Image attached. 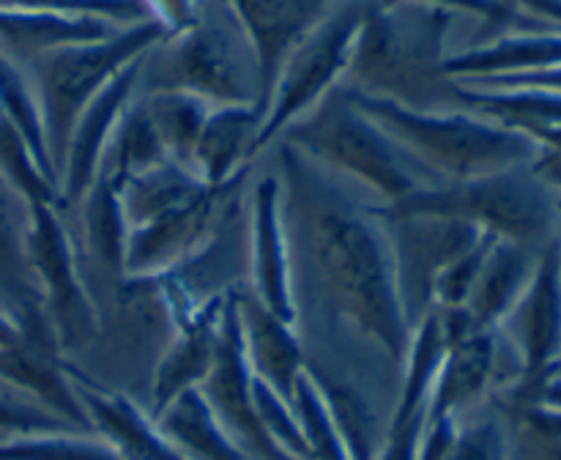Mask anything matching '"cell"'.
I'll list each match as a JSON object with an SVG mask.
<instances>
[{
    "label": "cell",
    "instance_id": "obj_43",
    "mask_svg": "<svg viewBox=\"0 0 561 460\" xmlns=\"http://www.w3.org/2000/svg\"><path fill=\"white\" fill-rule=\"evenodd\" d=\"M531 170H535V173L540 175V179L561 197V153L559 151H548V148H542L540 157L531 162Z\"/></svg>",
    "mask_w": 561,
    "mask_h": 460
},
{
    "label": "cell",
    "instance_id": "obj_15",
    "mask_svg": "<svg viewBox=\"0 0 561 460\" xmlns=\"http://www.w3.org/2000/svg\"><path fill=\"white\" fill-rule=\"evenodd\" d=\"M247 272L250 294L283 321L299 326L294 255L277 175H263L247 203Z\"/></svg>",
    "mask_w": 561,
    "mask_h": 460
},
{
    "label": "cell",
    "instance_id": "obj_37",
    "mask_svg": "<svg viewBox=\"0 0 561 460\" xmlns=\"http://www.w3.org/2000/svg\"><path fill=\"white\" fill-rule=\"evenodd\" d=\"M0 387V433L5 436H31V433H80L64 422L60 416L49 414L47 409L27 400H14L3 394Z\"/></svg>",
    "mask_w": 561,
    "mask_h": 460
},
{
    "label": "cell",
    "instance_id": "obj_9",
    "mask_svg": "<svg viewBox=\"0 0 561 460\" xmlns=\"http://www.w3.org/2000/svg\"><path fill=\"white\" fill-rule=\"evenodd\" d=\"M60 211L64 208L49 203L27 206V261L49 326L66 356L85 350L102 334V312L88 288L80 246Z\"/></svg>",
    "mask_w": 561,
    "mask_h": 460
},
{
    "label": "cell",
    "instance_id": "obj_6",
    "mask_svg": "<svg viewBox=\"0 0 561 460\" xmlns=\"http://www.w3.org/2000/svg\"><path fill=\"white\" fill-rule=\"evenodd\" d=\"M140 91H186L208 104H257L250 42L225 3H206L201 20L142 55Z\"/></svg>",
    "mask_w": 561,
    "mask_h": 460
},
{
    "label": "cell",
    "instance_id": "obj_32",
    "mask_svg": "<svg viewBox=\"0 0 561 460\" xmlns=\"http://www.w3.org/2000/svg\"><path fill=\"white\" fill-rule=\"evenodd\" d=\"M0 118H5L16 131H20V137L27 142V148H31L33 157L38 159V164L58 181L53 162H49L47 140H44L42 107H38L31 77H27L25 71L20 69V64L11 60L3 49H0Z\"/></svg>",
    "mask_w": 561,
    "mask_h": 460
},
{
    "label": "cell",
    "instance_id": "obj_20",
    "mask_svg": "<svg viewBox=\"0 0 561 460\" xmlns=\"http://www.w3.org/2000/svg\"><path fill=\"white\" fill-rule=\"evenodd\" d=\"M228 294L206 301L181 321L179 332H175V337L170 340V345L159 356L157 367H153L151 392H148L151 394L148 416L157 419L179 394L203 387L214 365V354H217L219 321H222Z\"/></svg>",
    "mask_w": 561,
    "mask_h": 460
},
{
    "label": "cell",
    "instance_id": "obj_8",
    "mask_svg": "<svg viewBox=\"0 0 561 460\" xmlns=\"http://www.w3.org/2000/svg\"><path fill=\"white\" fill-rule=\"evenodd\" d=\"M370 5L373 0H340L288 55L263 113L252 159L274 146L290 124L316 110L334 88L343 85Z\"/></svg>",
    "mask_w": 561,
    "mask_h": 460
},
{
    "label": "cell",
    "instance_id": "obj_11",
    "mask_svg": "<svg viewBox=\"0 0 561 460\" xmlns=\"http://www.w3.org/2000/svg\"><path fill=\"white\" fill-rule=\"evenodd\" d=\"M381 217L392 239L400 296L411 326L416 329V323L433 312L431 299L436 279L491 233H482L480 228L460 219L431 217V214L392 217L381 211Z\"/></svg>",
    "mask_w": 561,
    "mask_h": 460
},
{
    "label": "cell",
    "instance_id": "obj_41",
    "mask_svg": "<svg viewBox=\"0 0 561 460\" xmlns=\"http://www.w3.org/2000/svg\"><path fill=\"white\" fill-rule=\"evenodd\" d=\"M463 88L477 91H502V88H542V91L561 93V66L546 71H526V74H502V77H477V80H455Z\"/></svg>",
    "mask_w": 561,
    "mask_h": 460
},
{
    "label": "cell",
    "instance_id": "obj_25",
    "mask_svg": "<svg viewBox=\"0 0 561 460\" xmlns=\"http://www.w3.org/2000/svg\"><path fill=\"white\" fill-rule=\"evenodd\" d=\"M537 257H540V252L529 250V246L504 239L493 241L480 268V277L471 288L469 301L460 310H466V315L482 329L502 326L529 288Z\"/></svg>",
    "mask_w": 561,
    "mask_h": 460
},
{
    "label": "cell",
    "instance_id": "obj_24",
    "mask_svg": "<svg viewBox=\"0 0 561 460\" xmlns=\"http://www.w3.org/2000/svg\"><path fill=\"white\" fill-rule=\"evenodd\" d=\"M561 66V27L546 31H520L499 36L488 44L447 55L444 77L447 80H477V77L526 74Z\"/></svg>",
    "mask_w": 561,
    "mask_h": 460
},
{
    "label": "cell",
    "instance_id": "obj_3",
    "mask_svg": "<svg viewBox=\"0 0 561 460\" xmlns=\"http://www.w3.org/2000/svg\"><path fill=\"white\" fill-rule=\"evenodd\" d=\"M356 102L442 184L526 168L542 151L529 131L515 129L474 110H416L392 99L362 96V93H356Z\"/></svg>",
    "mask_w": 561,
    "mask_h": 460
},
{
    "label": "cell",
    "instance_id": "obj_16",
    "mask_svg": "<svg viewBox=\"0 0 561 460\" xmlns=\"http://www.w3.org/2000/svg\"><path fill=\"white\" fill-rule=\"evenodd\" d=\"M337 3L340 0H228L230 14L239 22L255 58V107L261 118L288 55Z\"/></svg>",
    "mask_w": 561,
    "mask_h": 460
},
{
    "label": "cell",
    "instance_id": "obj_42",
    "mask_svg": "<svg viewBox=\"0 0 561 460\" xmlns=\"http://www.w3.org/2000/svg\"><path fill=\"white\" fill-rule=\"evenodd\" d=\"M502 3L513 5L515 11L542 25L561 27V0H502Z\"/></svg>",
    "mask_w": 561,
    "mask_h": 460
},
{
    "label": "cell",
    "instance_id": "obj_7",
    "mask_svg": "<svg viewBox=\"0 0 561 460\" xmlns=\"http://www.w3.org/2000/svg\"><path fill=\"white\" fill-rule=\"evenodd\" d=\"M162 38H168V33L157 22L140 20L118 27L107 38L55 47L25 64L42 107L44 140L55 175L60 173L71 129L82 110L104 91L113 77L157 47Z\"/></svg>",
    "mask_w": 561,
    "mask_h": 460
},
{
    "label": "cell",
    "instance_id": "obj_44",
    "mask_svg": "<svg viewBox=\"0 0 561 460\" xmlns=\"http://www.w3.org/2000/svg\"><path fill=\"white\" fill-rule=\"evenodd\" d=\"M16 337V321L14 315H11L9 310H5L3 304H0V348L9 343H14Z\"/></svg>",
    "mask_w": 561,
    "mask_h": 460
},
{
    "label": "cell",
    "instance_id": "obj_40",
    "mask_svg": "<svg viewBox=\"0 0 561 460\" xmlns=\"http://www.w3.org/2000/svg\"><path fill=\"white\" fill-rule=\"evenodd\" d=\"M420 3L442 5V9L455 11V14H458V11H466V14L480 16V20L493 22V25H513V22H520L526 31H546L548 27L542 25V22L529 20V16H524L520 11H515L513 5L502 3V0H420Z\"/></svg>",
    "mask_w": 561,
    "mask_h": 460
},
{
    "label": "cell",
    "instance_id": "obj_2",
    "mask_svg": "<svg viewBox=\"0 0 561 460\" xmlns=\"http://www.w3.org/2000/svg\"><path fill=\"white\" fill-rule=\"evenodd\" d=\"M455 11L420 0H373L356 36L345 88L416 110L460 107L444 77Z\"/></svg>",
    "mask_w": 561,
    "mask_h": 460
},
{
    "label": "cell",
    "instance_id": "obj_17",
    "mask_svg": "<svg viewBox=\"0 0 561 460\" xmlns=\"http://www.w3.org/2000/svg\"><path fill=\"white\" fill-rule=\"evenodd\" d=\"M140 66L142 58L126 66L77 118L58 173L64 208L77 206L93 186V181L99 179V173H102L115 129H118L131 99L140 93Z\"/></svg>",
    "mask_w": 561,
    "mask_h": 460
},
{
    "label": "cell",
    "instance_id": "obj_39",
    "mask_svg": "<svg viewBox=\"0 0 561 460\" xmlns=\"http://www.w3.org/2000/svg\"><path fill=\"white\" fill-rule=\"evenodd\" d=\"M146 11L148 20L157 22L168 36L190 31L201 20L206 0H137Z\"/></svg>",
    "mask_w": 561,
    "mask_h": 460
},
{
    "label": "cell",
    "instance_id": "obj_10",
    "mask_svg": "<svg viewBox=\"0 0 561 460\" xmlns=\"http://www.w3.org/2000/svg\"><path fill=\"white\" fill-rule=\"evenodd\" d=\"M247 173L250 170L230 179L228 184L203 186L197 195L164 211L162 217L129 230L126 274L153 277V274L173 272L192 255H197L236 208L247 184Z\"/></svg>",
    "mask_w": 561,
    "mask_h": 460
},
{
    "label": "cell",
    "instance_id": "obj_27",
    "mask_svg": "<svg viewBox=\"0 0 561 460\" xmlns=\"http://www.w3.org/2000/svg\"><path fill=\"white\" fill-rule=\"evenodd\" d=\"M77 206H80L85 257L99 272L113 277L115 285L126 277V241H129L118 184L102 170Z\"/></svg>",
    "mask_w": 561,
    "mask_h": 460
},
{
    "label": "cell",
    "instance_id": "obj_46",
    "mask_svg": "<svg viewBox=\"0 0 561 460\" xmlns=\"http://www.w3.org/2000/svg\"><path fill=\"white\" fill-rule=\"evenodd\" d=\"M0 387H3V383H0Z\"/></svg>",
    "mask_w": 561,
    "mask_h": 460
},
{
    "label": "cell",
    "instance_id": "obj_35",
    "mask_svg": "<svg viewBox=\"0 0 561 460\" xmlns=\"http://www.w3.org/2000/svg\"><path fill=\"white\" fill-rule=\"evenodd\" d=\"M294 411L299 416V425L305 430L307 447H310L312 460H351L348 447H345L343 436H340L337 425H334L332 414H329L327 403L321 398L316 378L310 370H301L294 383Z\"/></svg>",
    "mask_w": 561,
    "mask_h": 460
},
{
    "label": "cell",
    "instance_id": "obj_45",
    "mask_svg": "<svg viewBox=\"0 0 561 460\" xmlns=\"http://www.w3.org/2000/svg\"><path fill=\"white\" fill-rule=\"evenodd\" d=\"M557 370H561V361H559V367H557Z\"/></svg>",
    "mask_w": 561,
    "mask_h": 460
},
{
    "label": "cell",
    "instance_id": "obj_36",
    "mask_svg": "<svg viewBox=\"0 0 561 460\" xmlns=\"http://www.w3.org/2000/svg\"><path fill=\"white\" fill-rule=\"evenodd\" d=\"M444 460H507L504 416H485L474 425H460L458 438Z\"/></svg>",
    "mask_w": 561,
    "mask_h": 460
},
{
    "label": "cell",
    "instance_id": "obj_13",
    "mask_svg": "<svg viewBox=\"0 0 561 460\" xmlns=\"http://www.w3.org/2000/svg\"><path fill=\"white\" fill-rule=\"evenodd\" d=\"M239 288L230 290L228 299H225L217 354H214V365L201 389L211 403L214 414L219 416V422L228 427L233 441L247 455V460H296L268 438L261 419H257L255 398H252V367L247 359L239 301H236Z\"/></svg>",
    "mask_w": 561,
    "mask_h": 460
},
{
    "label": "cell",
    "instance_id": "obj_26",
    "mask_svg": "<svg viewBox=\"0 0 561 460\" xmlns=\"http://www.w3.org/2000/svg\"><path fill=\"white\" fill-rule=\"evenodd\" d=\"M157 425L186 460H247L201 387L179 394L157 416Z\"/></svg>",
    "mask_w": 561,
    "mask_h": 460
},
{
    "label": "cell",
    "instance_id": "obj_1",
    "mask_svg": "<svg viewBox=\"0 0 561 460\" xmlns=\"http://www.w3.org/2000/svg\"><path fill=\"white\" fill-rule=\"evenodd\" d=\"M277 164L296 307L312 299L318 310L348 323L351 332L376 345L403 376L414 326L400 296L381 208L367 206L345 186L343 175L283 140Z\"/></svg>",
    "mask_w": 561,
    "mask_h": 460
},
{
    "label": "cell",
    "instance_id": "obj_31",
    "mask_svg": "<svg viewBox=\"0 0 561 460\" xmlns=\"http://www.w3.org/2000/svg\"><path fill=\"white\" fill-rule=\"evenodd\" d=\"M162 162H173V159L164 151L162 137H159L157 126H153L151 115H148L140 93H137L129 107H126L118 129H115L102 170L115 184H124L131 175L142 173L148 168H157Z\"/></svg>",
    "mask_w": 561,
    "mask_h": 460
},
{
    "label": "cell",
    "instance_id": "obj_23",
    "mask_svg": "<svg viewBox=\"0 0 561 460\" xmlns=\"http://www.w3.org/2000/svg\"><path fill=\"white\" fill-rule=\"evenodd\" d=\"M261 120L255 104H214L192 153L197 179L219 186L250 170Z\"/></svg>",
    "mask_w": 561,
    "mask_h": 460
},
{
    "label": "cell",
    "instance_id": "obj_5",
    "mask_svg": "<svg viewBox=\"0 0 561 460\" xmlns=\"http://www.w3.org/2000/svg\"><path fill=\"white\" fill-rule=\"evenodd\" d=\"M381 211L392 217L431 214L460 219L482 233L535 252L561 239V197L531 170V164L482 179L447 181L381 206Z\"/></svg>",
    "mask_w": 561,
    "mask_h": 460
},
{
    "label": "cell",
    "instance_id": "obj_14",
    "mask_svg": "<svg viewBox=\"0 0 561 460\" xmlns=\"http://www.w3.org/2000/svg\"><path fill=\"white\" fill-rule=\"evenodd\" d=\"M499 329L520 359V378L504 389L502 398L526 394L557 372L561 361V239L540 252L529 288Z\"/></svg>",
    "mask_w": 561,
    "mask_h": 460
},
{
    "label": "cell",
    "instance_id": "obj_38",
    "mask_svg": "<svg viewBox=\"0 0 561 460\" xmlns=\"http://www.w3.org/2000/svg\"><path fill=\"white\" fill-rule=\"evenodd\" d=\"M0 9H47L71 14H99L113 22L148 20L137 0H0Z\"/></svg>",
    "mask_w": 561,
    "mask_h": 460
},
{
    "label": "cell",
    "instance_id": "obj_30",
    "mask_svg": "<svg viewBox=\"0 0 561 460\" xmlns=\"http://www.w3.org/2000/svg\"><path fill=\"white\" fill-rule=\"evenodd\" d=\"M140 99L146 104L148 115H151L153 126H157L159 137H162V146L168 151V157L175 164H181V168L192 170L195 142L201 137L203 124L208 118V110L214 104H208L201 96H192L186 91H151L140 93Z\"/></svg>",
    "mask_w": 561,
    "mask_h": 460
},
{
    "label": "cell",
    "instance_id": "obj_19",
    "mask_svg": "<svg viewBox=\"0 0 561 460\" xmlns=\"http://www.w3.org/2000/svg\"><path fill=\"white\" fill-rule=\"evenodd\" d=\"M66 372L77 389L91 419L93 433L102 436L124 460H186L170 438L159 430L157 419L148 416L126 394L104 387L96 378L85 376L77 365L66 359Z\"/></svg>",
    "mask_w": 561,
    "mask_h": 460
},
{
    "label": "cell",
    "instance_id": "obj_12",
    "mask_svg": "<svg viewBox=\"0 0 561 460\" xmlns=\"http://www.w3.org/2000/svg\"><path fill=\"white\" fill-rule=\"evenodd\" d=\"M14 343L0 348V383L25 392L33 403L60 416L80 433H93L88 411L66 372V356L47 321V312L33 310L14 318Z\"/></svg>",
    "mask_w": 561,
    "mask_h": 460
},
{
    "label": "cell",
    "instance_id": "obj_4",
    "mask_svg": "<svg viewBox=\"0 0 561 460\" xmlns=\"http://www.w3.org/2000/svg\"><path fill=\"white\" fill-rule=\"evenodd\" d=\"M279 140L299 148L332 173L370 186L383 197V206L442 184L414 153L405 151L362 110L356 93L345 85L334 88L316 110L290 124Z\"/></svg>",
    "mask_w": 561,
    "mask_h": 460
},
{
    "label": "cell",
    "instance_id": "obj_22",
    "mask_svg": "<svg viewBox=\"0 0 561 460\" xmlns=\"http://www.w3.org/2000/svg\"><path fill=\"white\" fill-rule=\"evenodd\" d=\"M118 31L99 14H71L47 9H0V49L20 66L55 47L99 42Z\"/></svg>",
    "mask_w": 561,
    "mask_h": 460
},
{
    "label": "cell",
    "instance_id": "obj_34",
    "mask_svg": "<svg viewBox=\"0 0 561 460\" xmlns=\"http://www.w3.org/2000/svg\"><path fill=\"white\" fill-rule=\"evenodd\" d=\"M0 460H124L91 433H31L0 441Z\"/></svg>",
    "mask_w": 561,
    "mask_h": 460
},
{
    "label": "cell",
    "instance_id": "obj_33",
    "mask_svg": "<svg viewBox=\"0 0 561 460\" xmlns=\"http://www.w3.org/2000/svg\"><path fill=\"white\" fill-rule=\"evenodd\" d=\"M0 179H3L27 206L49 203V206L64 208L58 181L38 164V159L33 157V151L27 148V142L22 140L20 131H16L5 118H0Z\"/></svg>",
    "mask_w": 561,
    "mask_h": 460
},
{
    "label": "cell",
    "instance_id": "obj_29",
    "mask_svg": "<svg viewBox=\"0 0 561 460\" xmlns=\"http://www.w3.org/2000/svg\"><path fill=\"white\" fill-rule=\"evenodd\" d=\"M203 186L208 184H203L190 168H181L175 162H162L157 168L142 170V173L118 184L126 225H129V230L142 228L179 203L190 200Z\"/></svg>",
    "mask_w": 561,
    "mask_h": 460
},
{
    "label": "cell",
    "instance_id": "obj_28",
    "mask_svg": "<svg viewBox=\"0 0 561 460\" xmlns=\"http://www.w3.org/2000/svg\"><path fill=\"white\" fill-rule=\"evenodd\" d=\"M0 304L14 318L44 310L27 261V203L0 179Z\"/></svg>",
    "mask_w": 561,
    "mask_h": 460
},
{
    "label": "cell",
    "instance_id": "obj_21",
    "mask_svg": "<svg viewBox=\"0 0 561 460\" xmlns=\"http://www.w3.org/2000/svg\"><path fill=\"white\" fill-rule=\"evenodd\" d=\"M236 301H239L241 334H244V348L252 376L261 378L285 403H290L294 400L296 378L307 367L299 326L268 312L250 294V288L236 290Z\"/></svg>",
    "mask_w": 561,
    "mask_h": 460
},
{
    "label": "cell",
    "instance_id": "obj_18",
    "mask_svg": "<svg viewBox=\"0 0 561 460\" xmlns=\"http://www.w3.org/2000/svg\"><path fill=\"white\" fill-rule=\"evenodd\" d=\"M444 359V332L438 312H427L414 329L409 361L400 376V394L389 414L381 449L376 460H416L427 422L433 381Z\"/></svg>",
    "mask_w": 561,
    "mask_h": 460
}]
</instances>
